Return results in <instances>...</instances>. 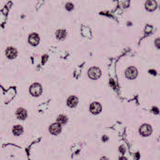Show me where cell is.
<instances>
[{
  "instance_id": "1",
  "label": "cell",
  "mask_w": 160,
  "mask_h": 160,
  "mask_svg": "<svg viewBox=\"0 0 160 160\" xmlns=\"http://www.w3.org/2000/svg\"><path fill=\"white\" fill-rule=\"evenodd\" d=\"M29 92L32 96H40L41 94V92H43V87H41V85L39 84V83H34V84H32L30 86V89H29Z\"/></svg>"
},
{
  "instance_id": "2",
  "label": "cell",
  "mask_w": 160,
  "mask_h": 160,
  "mask_svg": "<svg viewBox=\"0 0 160 160\" xmlns=\"http://www.w3.org/2000/svg\"><path fill=\"white\" fill-rule=\"evenodd\" d=\"M88 75H89V77L91 79L96 80L101 76L102 72L98 67H91V68L88 71Z\"/></svg>"
},
{
  "instance_id": "3",
  "label": "cell",
  "mask_w": 160,
  "mask_h": 160,
  "mask_svg": "<svg viewBox=\"0 0 160 160\" xmlns=\"http://www.w3.org/2000/svg\"><path fill=\"white\" fill-rule=\"evenodd\" d=\"M125 76L128 79H135L137 76V70L135 67H129L125 70Z\"/></svg>"
},
{
  "instance_id": "4",
  "label": "cell",
  "mask_w": 160,
  "mask_h": 160,
  "mask_svg": "<svg viewBox=\"0 0 160 160\" xmlns=\"http://www.w3.org/2000/svg\"><path fill=\"white\" fill-rule=\"evenodd\" d=\"M102 110V105L98 102H93L91 103V105H89V111L91 112L92 114H99Z\"/></svg>"
},
{
  "instance_id": "5",
  "label": "cell",
  "mask_w": 160,
  "mask_h": 160,
  "mask_svg": "<svg viewBox=\"0 0 160 160\" xmlns=\"http://www.w3.org/2000/svg\"><path fill=\"white\" fill-rule=\"evenodd\" d=\"M49 131L52 135H55V136L59 135V134L61 132V124H59V123L51 124L49 127Z\"/></svg>"
},
{
  "instance_id": "6",
  "label": "cell",
  "mask_w": 160,
  "mask_h": 160,
  "mask_svg": "<svg viewBox=\"0 0 160 160\" xmlns=\"http://www.w3.org/2000/svg\"><path fill=\"white\" fill-rule=\"evenodd\" d=\"M139 133L141 134L143 137H148L151 135L152 133V127L149 124H143L139 128Z\"/></svg>"
},
{
  "instance_id": "7",
  "label": "cell",
  "mask_w": 160,
  "mask_h": 160,
  "mask_svg": "<svg viewBox=\"0 0 160 160\" xmlns=\"http://www.w3.org/2000/svg\"><path fill=\"white\" fill-rule=\"evenodd\" d=\"M28 43L32 46H37L40 43V37L37 33H31L28 37Z\"/></svg>"
},
{
  "instance_id": "8",
  "label": "cell",
  "mask_w": 160,
  "mask_h": 160,
  "mask_svg": "<svg viewBox=\"0 0 160 160\" xmlns=\"http://www.w3.org/2000/svg\"><path fill=\"white\" fill-rule=\"evenodd\" d=\"M17 49L14 47H8L7 50H6V56H7L8 59H13L17 57Z\"/></svg>"
},
{
  "instance_id": "9",
  "label": "cell",
  "mask_w": 160,
  "mask_h": 160,
  "mask_svg": "<svg viewBox=\"0 0 160 160\" xmlns=\"http://www.w3.org/2000/svg\"><path fill=\"white\" fill-rule=\"evenodd\" d=\"M16 117L19 120H25V118L27 117V112L23 107H20L16 110Z\"/></svg>"
},
{
  "instance_id": "10",
  "label": "cell",
  "mask_w": 160,
  "mask_h": 160,
  "mask_svg": "<svg viewBox=\"0 0 160 160\" xmlns=\"http://www.w3.org/2000/svg\"><path fill=\"white\" fill-rule=\"evenodd\" d=\"M157 7V4H156L155 0H147L146 4H145V8L147 11H153Z\"/></svg>"
},
{
  "instance_id": "11",
  "label": "cell",
  "mask_w": 160,
  "mask_h": 160,
  "mask_svg": "<svg viewBox=\"0 0 160 160\" xmlns=\"http://www.w3.org/2000/svg\"><path fill=\"white\" fill-rule=\"evenodd\" d=\"M78 104V98L76 96H70V97L67 99V105L70 107H75Z\"/></svg>"
},
{
  "instance_id": "12",
  "label": "cell",
  "mask_w": 160,
  "mask_h": 160,
  "mask_svg": "<svg viewBox=\"0 0 160 160\" xmlns=\"http://www.w3.org/2000/svg\"><path fill=\"white\" fill-rule=\"evenodd\" d=\"M23 127H22L21 125H19V124H17V125H14L13 128H12V133H13L14 136H20L22 135V133H23Z\"/></svg>"
},
{
  "instance_id": "13",
  "label": "cell",
  "mask_w": 160,
  "mask_h": 160,
  "mask_svg": "<svg viewBox=\"0 0 160 160\" xmlns=\"http://www.w3.org/2000/svg\"><path fill=\"white\" fill-rule=\"evenodd\" d=\"M66 35H67V32L65 29H59L56 32V36L57 38V40H60V41L65 39Z\"/></svg>"
},
{
  "instance_id": "14",
  "label": "cell",
  "mask_w": 160,
  "mask_h": 160,
  "mask_svg": "<svg viewBox=\"0 0 160 160\" xmlns=\"http://www.w3.org/2000/svg\"><path fill=\"white\" fill-rule=\"evenodd\" d=\"M57 123H59V124H65L67 123V117L65 115H59V117H57Z\"/></svg>"
},
{
  "instance_id": "15",
  "label": "cell",
  "mask_w": 160,
  "mask_h": 160,
  "mask_svg": "<svg viewBox=\"0 0 160 160\" xmlns=\"http://www.w3.org/2000/svg\"><path fill=\"white\" fill-rule=\"evenodd\" d=\"M65 8L67 11H71L73 9V5L72 4V3H67V4L65 5Z\"/></svg>"
},
{
  "instance_id": "16",
  "label": "cell",
  "mask_w": 160,
  "mask_h": 160,
  "mask_svg": "<svg viewBox=\"0 0 160 160\" xmlns=\"http://www.w3.org/2000/svg\"><path fill=\"white\" fill-rule=\"evenodd\" d=\"M155 47L156 48L160 49V38H158V39H156L155 41Z\"/></svg>"
}]
</instances>
